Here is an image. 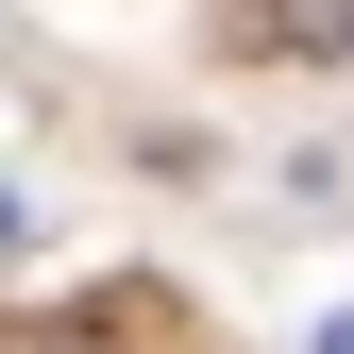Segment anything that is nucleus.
I'll list each match as a JSON object with an SVG mask.
<instances>
[{
	"instance_id": "1",
	"label": "nucleus",
	"mask_w": 354,
	"mask_h": 354,
	"mask_svg": "<svg viewBox=\"0 0 354 354\" xmlns=\"http://www.w3.org/2000/svg\"><path fill=\"white\" fill-rule=\"evenodd\" d=\"M270 51H304V68H337V51H354V0H270Z\"/></svg>"
},
{
	"instance_id": "2",
	"label": "nucleus",
	"mask_w": 354,
	"mask_h": 354,
	"mask_svg": "<svg viewBox=\"0 0 354 354\" xmlns=\"http://www.w3.org/2000/svg\"><path fill=\"white\" fill-rule=\"evenodd\" d=\"M0 354H118V337H51V321H17V337H0Z\"/></svg>"
},
{
	"instance_id": "3",
	"label": "nucleus",
	"mask_w": 354,
	"mask_h": 354,
	"mask_svg": "<svg viewBox=\"0 0 354 354\" xmlns=\"http://www.w3.org/2000/svg\"><path fill=\"white\" fill-rule=\"evenodd\" d=\"M17 236H34V203H17V186H0V253H17Z\"/></svg>"
},
{
	"instance_id": "4",
	"label": "nucleus",
	"mask_w": 354,
	"mask_h": 354,
	"mask_svg": "<svg viewBox=\"0 0 354 354\" xmlns=\"http://www.w3.org/2000/svg\"><path fill=\"white\" fill-rule=\"evenodd\" d=\"M304 354H354V304H337V321H321V337H304Z\"/></svg>"
}]
</instances>
